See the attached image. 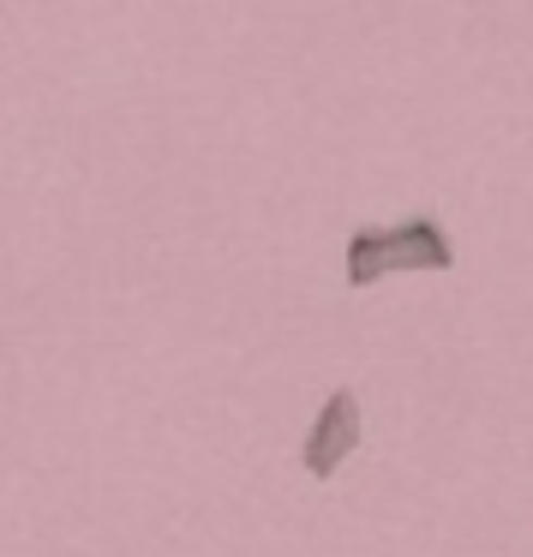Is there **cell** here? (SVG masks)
<instances>
[{
    "label": "cell",
    "mask_w": 533,
    "mask_h": 557,
    "mask_svg": "<svg viewBox=\"0 0 533 557\" xmlns=\"http://www.w3.org/2000/svg\"><path fill=\"white\" fill-rule=\"evenodd\" d=\"M360 444H365V413H360V396L342 384V389H330L324 408H318L312 432H306L300 461H306V473H312V480H330V473H336Z\"/></svg>",
    "instance_id": "cell-2"
},
{
    "label": "cell",
    "mask_w": 533,
    "mask_h": 557,
    "mask_svg": "<svg viewBox=\"0 0 533 557\" xmlns=\"http://www.w3.org/2000/svg\"><path fill=\"white\" fill-rule=\"evenodd\" d=\"M396 270H456V240L437 216H401L348 234V288H377Z\"/></svg>",
    "instance_id": "cell-1"
}]
</instances>
